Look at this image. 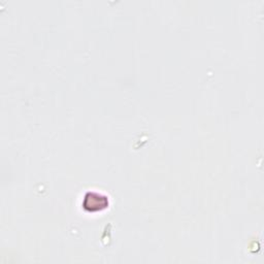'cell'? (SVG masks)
<instances>
[{
    "label": "cell",
    "mask_w": 264,
    "mask_h": 264,
    "mask_svg": "<svg viewBox=\"0 0 264 264\" xmlns=\"http://www.w3.org/2000/svg\"><path fill=\"white\" fill-rule=\"evenodd\" d=\"M106 197H102L96 193H89L87 194L85 197V201H84V207L87 209L88 207L89 208V211H98L102 208H106Z\"/></svg>",
    "instance_id": "cell-1"
}]
</instances>
